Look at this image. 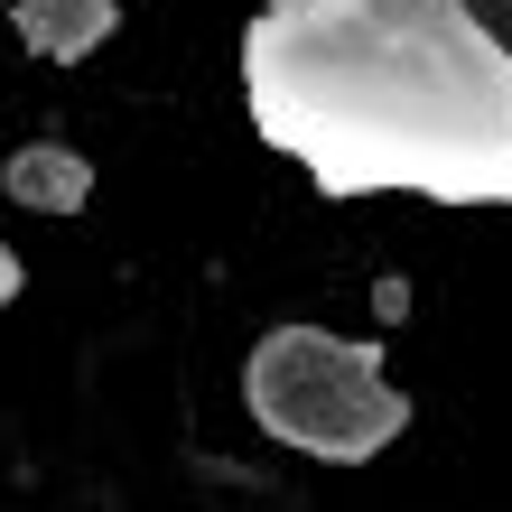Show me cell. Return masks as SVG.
<instances>
[{
	"label": "cell",
	"mask_w": 512,
	"mask_h": 512,
	"mask_svg": "<svg viewBox=\"0 0 512 512\" xmlns=\"http://www.w3.org/2000/svg\"><path fill=\"white\" fill-rule=\"evenodd\" d=\"M84 187H94V168H84L75 149H19L10 159V196L38 205V215H75Z\"/></svg>",
	"instance_id": "3"
},
{
	"label": "cell",
	"mask_w": 512,
	"mask_h": 512,
	"mask_svg": "<svg viewBox=\"0 0 512 512\" xmlns=\"http://www.w3.org/2000/svg\"><path fill=\"white\" fill-rule=\"evenodd\" d=\"M10 289H19V270H10V252H0V298H10Z\"/></svg>",
	"instance_id": "4"
},
{
	"label": "cell",
	"mask_w": 512,
	"mask_h": 512,
	"mask_svg": "<svg viewBox=\"0 0 512 512\" xmlns=\"http://www.w3.org/2000/svg\"><path fill=\"white\" fill-rule=\"evenodd\" d=\"M243 84L326 196L512 205V47L466 0H261Z\"/></svg>",
	"instance_id": "1"
},
{
	"label": "cell",
	"mask_w": 512,
	"mask_h": 512,
	"mask_svg": "<svg viewBox=\"0 0 512 512\" xmlns=\"http://www.w3.org/2000/svg\"><path fill=\"white\" fill-rule=\"evenodd\" d=\"M243 401L270 438L308 447V457H336V466H364L410 429V401L382 382V345H345L326 326L261 336L243 364Z\"/></svg>",
	"instance_id": "2"
}]
</instances>
